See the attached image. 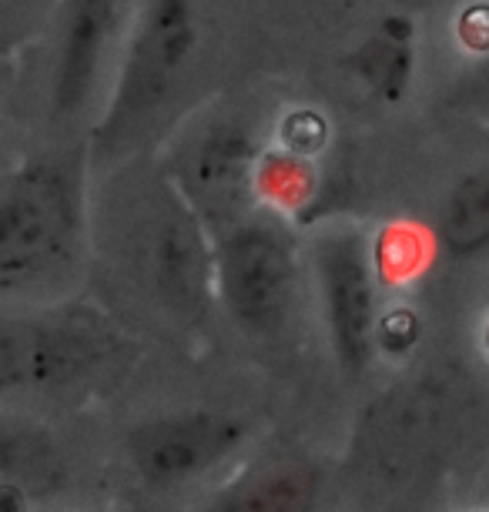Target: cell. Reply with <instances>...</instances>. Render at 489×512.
Returning <instances> with one entry per match:
<instances>
[{
    "instance_id": "cell-1",
    "label": "cell",
    "mask_w": 489,
    "mask_h": 512,
    "mask_svg": "<svg viewBox=\"0 0 489 512\" xmlns=\"http://www.w3.org/2000/svg\"><path fill=\"white\" fill-rule=\"evenodd\" d=\"M88 248V141L27 154L0 171V312L64 302Z\"/></svg>"
},
{
    "instance_id": "cell-2",
    "label": "cell",
    "mask_w": 489,
    "mask_h": 512,
    "mask_svg": "<svg viewBox=\"0 0 489 512\" xmlns=\"http://www.w3.org/2000/svg\"><path fill=\"white\" fill-rule=\"evenodd\" d=\"M201 17L195 0H134L108 101L88 131L94 164L138 154L178 118L198 74Z\"/></svg>"
},
{
    "instance_id": "cell-3",
    "label": "cell",
    "mask_w": 489,
    "mask_h": 512,
    "mask_svg": "<svg viewBox=\"0 0 489 512\" xmlns=\"http://www.w3.org/2000/svg\"><path fill=\"white\" fill-rule=\"evenodd\" d=\"M121 338L91 308L44 305L0 312V402L51 399L108 372Z\"/></svg>"
},
{
    "instance_id": "cell-4",
    "label": "cell",
    "mask_w": 489,
    "mask_h": 512,
    "mask_svg": "<svg viewBox=\"0 0 489 512\" xmlns=\"http://www.w3.org/2000/svg\"><path fill=\"white\" fill-rule=\"evenodd\" d=\"M128 262L148 295L181 325H198L212 308L215 295V245L175 185L161 175L151 185L131 191Z\"/></svg>"
},
{
    "instance_id": "cell-5",
    "label": "cell",
    "mask_w": 489,
    "mask_h": 512,
    "mask_svg": "<svg viewBox=\"0 0 489 512\" xmlns=\"http://www.w3.org/2000/svg\"><path fill=\"white\" fill-rule=\"evenodd\" d=\"M215 292L245 335L282 332L299 292V248L285 215L255 208L215 238Z\"/></svg>"
},
{
    "instance_id": "cell-6",
    "label": "cell",
    "mask_w": 489,
    "mask_h": 512,
    "mask_svg": "<svg viewBox=\"0 0 489 512\" xmlns=\"http://www.w3.org/2000/svg\"><path fill=\"white\" fill-rule=\"evenodd\" d=\"M134 0H57L47 37V118L57 128L91 124L108 101L118 57L128 37ZM91 131V128H88Z\"/></svg>"
},
{
    "instance_id": "cell-7",
    "label": "cell",
    "mask_w": 489,
    "mask_h": 512,
    "mask_svg": "<svg viewBox=\"0 0 489 512\" xmlns=\"http://www.w3.org/2000/svg\"><path fill=\"white\" fill-rule=\"evenodd\" d=\"M258 158L262 148L242 118L212 114L178 134L168 154L165 178L205 221V228L222 235L225 228L258 208Z\"/></svg>"
},
{
    "instance_id": "cell-8",
    "label": "cell",
    "mask_w": 489,
    "mask_h": 512,
    "mask_svg": "<svg viewBox=\"0 0 489 512\" xmlns=\"http://www.w3.org/2000/svg\"><path fill=\"white\" fill-rule=\"evenodd\" d=\"M312 268L335 359L349 375L366 372L376 352V258L359 225H329L312 238Z\"/></svg>"
},
{
    "instance_id": "cell-9",
    "label": "cell",
    "mask_w": 489,
    "mask_h": 512,
    "mask_svg": "<svg viewBox=\"0 0 489 512\" xmlns=\"http://www.w3.org/2000/svg\"><path fill=\"white\" fill-rule=\"evenodd\" d=\"M248 436V422L232 412H178L134 425L124 439L134 472L151 486L191 482L225 462Z\"/></svg>"
},
{
    "instance_id": "cell-10",
    "label": "cell",
    "mask_w": 489,
    "mask_h": 512,
    "mask_svg": "<svg viewBox=\"0 0 489 512\" xmlns=\"http://www.w3.org/2000/svg\"><path fill=\"white\" fill-rule=\"evenodd\" d=\"M322 472L305 459H278L248 469L208 502L205 512H315Z\"/></svg>"
},
{
    "instance_id": "cell-11",
    "label": "cell",
    "mask_w": 489,
    "mask_h": 512,
    "mask_svg": "<svg viewBox=\"0 0 489 512\" xmlns=\"http://www.w3.org/2000/svg\"><path fill=\"white\" fill-rule=\"evenodd\" d=\"M352 74L372 98L396 104L409 94L416 77V24L406 14H389L366 34L352 54Z\"/></svg>"
},
{
    "instance_id": "cell-12",
    "label": "cell",
    "mask_w": 489,
    "mask_h": 512,
    "mask_svg": "<svg viewBox=\"0 0 489 512\" xmlns=\"http://www.w3.org/2000/svg\"><path fill=\"white\" fill-rule=\"evenodd\" d=\"M439 245L453 258H479L489 251V161L466 171L446 191L436 221Z\"/></svg>"
},
{
    "instance_id": "cell-13",
    "label": "cell",
    "mask_w": 489,
    "mask_h": 512,
    "mask_svg": "<svg viewBox=\"0 0 489 512\" xmlns=\"http://www.w3.org/2000/svg\"><path fill=\"white\" fill-rule=\"evenodd\" d=\"M61 472V452L51 432L0 409V482H21L27 492H37L54 486Z\"/></svg>"
},
{
    "instance_id": "cell-14",
    "label": "cell",
    "mask_w": 489,
    "mask_h": 512,
    "mask_svg": "<svg viewBox=\"0 0 489 512\" xmlns=\"http://www.w3.org/2000/svg\"><path fill=\"white\" fill-rule=\"evenodd\" d=\"M315 168L309 158L292 154L285 148H275L272 154L262 151L258 158V175H255V195L265 201V208L289 215V211L309 205L315 195Z\"/></svg>"
},
{
    "instance_id": "cell-15",
    "label": "cell",
    "mask_w": 489,
    "mask_h": 512,
    "mask_svg": "<svg viewBox=\"0 0 489 512\" xmlns=\"http://www.w3.org/2000/svg\"><path fill=\"white\" fill-rule=\"evenodd\" d=\"M57 0H0V57H14L44 37Z\"/></svg>"
},
{
    "instance_id": "cell-16",
    "label": "cell",
    "mask_w": 489,
    "mask_h": 512,
    "mask_svg": "<svg viewBox=\"0 0 489 512\" xmlns=\"http://www.w3.org/2000/svg\"><path fill=\"white\" fill-rule=\"evenodd\" d=\"M325 144V121L312 111H295L285 118L282 124V138H278V148L302 154V158H312Z\"/></svg>"
},
{
    "instance_id": "cell-17",
    "label": "cell",
    "mask_w": 489,
    "mask_h": 512,
    "mask_svg": "<svg viewBox=\"0 0 489 512\" xmlns=\"http://www.w3.org/2000/svg\"><path fill=\"white\" fill-rule=\"evenodd\" d=\"M453 104L469 111H489V51H483L469 64V71L459 77L453 88Z\"/></svg>"
},
{
    "instance_id": "cell-18",
    "label": "cell",
    "mask_w": 489,
    "mask_h": 512,
    "mask_svg": "<svg viewBox=\"0 0 489 512\" xmlns=\"http://www.w3.org/2000/svg\"><path fill=\"white\" fill-rule=\"evenodd\" d=\"M382 342V349L389 352H406L416 342V318L412 312H392L386 318H379L376 325V345Z\"/></svg>"
},
{
    "instance_id": "cell-19",
    "label": "cell",
    "mask_w": 489,
    "mask_h": 512,
    "mask_svg": "<svg viewBox=\"0 0 489 512\" xmlns=\"http://www.w3.org/2000/svg\"><path fill=\"white\" fill-rule=\"evenodd\" d=\"M456 37L466 51H473L476 57L489 51V7H469L459 14L456 21Z\"/></svg>"
},
{
    "instance_id": "cell-20",
    "label": "cell",
    "mask_w": 489,
    "mask_h": 512,
    "mask_svg": "<svg viewBox=\"0 0 489 512\" xmlns=\"http://www.w3.org/2000/svg\"><path fill=\"white\" fill-rule=\"evenodd\" d=\"M11 57H0V111H4V98H7V88H11Z\"/></svg>"
},
{
    "instance_id": "cell-21",
    "label": "cell",
    "mask_w": 489,
    "mask_h": 512,
    "mask_svg": "<svg viewBox=\"0 0 489 512\" xmlns=\"http://www.w3.org/2000/svg\"><path fill=\"white\" fill-rule=\"evenodd\" d=\"M483 342H486V352H489V322H486V332H483Z\"/></svg>"
},
{
    "instance_id": "cell-22",
    "label": "cell",
    "mask_w": 489,
    "mask_h": 512,
    "mask_svg": "<svg viewBox=\"0 0 489 512\" xmlns=\"http://www.w3.org/2000/svg\"><path fill=\"white\" fill-rule=\"evenodd\" d=\"M81 512H98V509H81Z\"/></svg>"
}]
</instances>
